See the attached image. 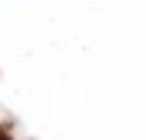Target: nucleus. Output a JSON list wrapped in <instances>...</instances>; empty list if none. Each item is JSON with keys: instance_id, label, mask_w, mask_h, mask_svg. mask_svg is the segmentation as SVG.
<instances>
[{"instance_id": "nucleus-1", "label": "nucleus", "mask_w": 146, "mask_h": 140, "mask_svg": "<svg viewBox=\"0 0 146 140\" xmlns=\"http://www.w3.org/2000/svg\"><path fill=\"white\" fill-rule=\"evenodd\" d=\"M0 140H3V137H0Z\"/></svg>"}]
</instances>
